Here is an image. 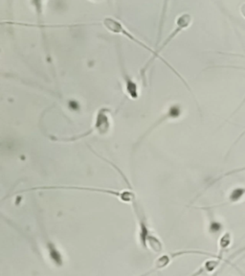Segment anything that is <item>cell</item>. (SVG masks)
<instances>
[{
	"instance_id": "6da1fadb",
	"label": "cell",
	"mask_w": 245,
	"mask_h": 276,
	"mask_svg": "<svg viewBox=\"0 0 245 276\" xmlns=\"http://www.w3.org/2000/svg\"><path fill=\"white\" fill-rule=\"evenodd\" d=\"M31 190H80V191H89V192H96V193L109 194L114 196L121 199L124 202L133 203L136 201V196L132 191H116L106 188H97V187H81V186H39L30 188L25 191Z\"/></svg>"
},
{
	"instance_id": "7a4b0ae2",
	"label": "cell",
	"mask_w": 245,
	"mask_h": 276,
	"mask_svg": "<svg viewBox=\"0 0 245 276\" xmlns=\"http://www.w3.org/2000/svg\"><path fill=\"white\" fill-rule=\"evenodd\" d=\"M245 196V187H237L233 189L227 198V201L219 204V205H226V204H231V203H236L242 200V198Z\"/></svg>"
},
{
	"instance_id": "3957f363",
	"label": "cell",
	"mask_w": 245,
	"mask_h": 276,
	"mask_svg": "<svg viewBox=\"0 0 245 276\" xmlns=\"http://www.w3.org/2000/svg\"><path fill=\"white\" fill-rule=\"evenodd\" d=\"M232 243V235L230 232H225L223 233V235L219 238L218 241V248L220 252H225L227 249L230 247Z\"/></svg>"
},
{
	"instance_id": "277c9868",
	"label": "cell",
	"mask_w": 245,
	"mask_h": 276,
	"mask_svg": "<svg viewBox=\"0 0 245 276\" xmlns=\"http://www.w3.org/2000/svg\"><path fill=\"white\" fill-rule=\"evenodd\" d=\"M223 228V225L221 224V222L219 221H216V220H211L210 221V226H209V229H210V232L213 233V234H217V233H219Z\"/></svg>"
},
{
	"instance_id": "5b68a950",
	"label": "cell",
	"mask_w": 245,
	"mask_h": 276,
	"mask_svg": "<svg viewBox=\"0 0 245 276\" xmlns=\"http://www.w3.org/2000/svg\"><path fill=\"white\" fill-rule=\"evenodd\" d=\"M245 167H242V168H238V169H234V170H231V171H229V172H227V173H225V174H223V175H221L219 177H218L211 185H213L215 182H217L218 180H220V179H222L223 177H229V176H232V175H236V174H238V173H245Z\"/></svg>"
},
{
	"instance_id": "8992f818",
	"label": "cell",
	"mask_w": 245,
	"mask_h": 276,
	"mask_svg": "<svg viewBox=\"0 0 245 276\" xmlns=\"http://www.w3.org/2000/svg\"><path fill=\"white\" fill-rule=\"evenodd\" d=\"M219 67H228V68H239V69H243V70H245V67H242V66H233V65H227V66H219ZM245 102V100H244V103ZM244 103L238 108V110L237 111H239L241 108H242V106L244 105Z\"/></svg>"
},
{
	"instance_id": "52a82bcc",
	"label": "cell",
	"mask_w": 245,
	"mask_h": 276,
	"mask_svg": "<svg viewBox=\"0 0 245 276\" xmlns=\"http://www.w3.org/2000/svg\"><path fill=\"white\" fill-rule=\"evenodd\" d=\"M244 252H245V247H244V248H241L240 249H238V250H237V251H236V252H235V253H234V254L230 257V259H233V258H235L236 256H238V255H240V254H242V253H244Z\"/></svg>"
},
{
	"instance_id": "ba28073f",
	"label": "cell",
	"mask_w": 245,
	"mask_h": 276,
	"mask_svg": "<svg viewBox=\"0 0 245 276\" xmlns=\"http://www.w3.org/2000/svg\"><path fill=\"white\" fill-rule=\"evenodd\" d=\"M245 136V131H244V133H243V134H241V135L239 136V138H237V140H236V141H235V143L233 144V146H232V148H233V147H235V145H236V144H237V143H238V142H239V141H240V140H241L242 138H244ZM232 148H231V150H232Z\"/></svg>"
},
{
	"instance_id": "9c48e42d",
	"label": "cell",
	"mask_w": 245,
	"mask_h": 276,
	"mask_svg": "<svg viewBox=\"0 0 245 276\" xmlns=\"http://www.w3.org/2000/svg\"><path fill=\"white\" fill-rule=\"evenodd\" d=\"M241 14L243 15V17L245 19V3L244 4H242V6H241Z\"/></svg>"
}]
</instances>
